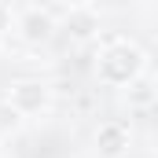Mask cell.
<instances>
[{"label": "cell", "instance_id": "1", "mask_svg": "<svg viewBox=\"0 0 158 158\" xmlns=\"http://www.w3.org/2000/svg\"><path fill=\"white\" fill-rule=\"evenodd\" d=\"M140 70H143V52L136 48V44H110L103 55H99V63H96V74L103 85H132V81L140 77Z\"/></svg>", "mask_w": 158, "mask_h": 158}, {"label": "cell", "instance_id": "8", "mask_svg": "<svg viewBox=\"0 0 158 158\" xmlns=\"http://www.w3.org/2000/svg\"><path fill=\"white\" fill-rule=\"evenodd\" d=\"M0 30H7V11L0 7Z\"/></svg>", "mask_w": 158, "mask_h": 158}, {"label": "cell", "instance_id": "3", "mask_svg": "<svg viewBox=\"0 0 158 158\" xmlns=\"http://www.w3.org/2000/svg\"><path fill=\"white\" fill-rule=\"evenodd\" d=\"M7 103H11V107H19L22 114H37L40 107L48 103V88H44L40 81H19V85H11Z\"/></svg>", "mask_w": 158, "mask_h": 158}, {"label": "cell", "instance_id": "7", "mask_svg": "<svg viewBox=\"0 0 158 158\" xmlns=\"http://www.w3.org/2000/svg\"><path fill=\"white\" fill-rule=\"evenodd\" d=\"M129 96H132V103H136V107H143V103H151V99H155V92H147V85H132V88H129Z\"/></svg>", "mask_w": 158, "mask_h": 158}, {"label": "cell", "instance_id": "6", "mask_svg": "<svg viewBox=\"0 0 158 158\" xmlns=\"http://www.w3.org/2000/svg\"><path fill=\"white\" fill-rule=\"evenodd\" d=\"M19 125H22V110H19V107H11V103H0V132L19 129Z\"/></svg>", "mask_w": 158, "mask_h": 158}, {"label": "cell", "instance_id": "5", "mask_svg": "<svg viewBox=\"0 0 158 158\" xmlns=\"http://www.w3.org/2000/svg\"><path fill=\"white\" fill-rule=\"evenodd\" d=\"M96 30H99V15H96L92 7H77V11L66 15V33H70L74 40L96 37Z\"/></svg>", "mask_w": 158, "mask_h": 158}, {"label": "cell", "instance_id": "4", "mask_svg": "<svg viewBox=\"0 0 158 158\" xmlns=\"http://www.w3.org/2000/svg\"><path fill=\"white\" fill-rule=\"evenodd\" d=\"M19 30H22V37L30 40V44H40V40L52 37L55 22H52V15H48V11H26V15H22V22H19Z\"/></svg>", "mask_w": 158, "mask_h": 158}, {"label": "cell", "instance_id": "2", "mask_svg": "<svg viewBox=\"0 0 158 158\" xmlns=\"http://www.w3.org/2000/svg\"><path fill=\"white\" fill-rule=\"evenodd\" d=\"M125 147H129V129L121 121H103L96 129V151H99V158H121Z\"/></svg>", "mask_w": 158, "mask_h": 158}]
</instances>
